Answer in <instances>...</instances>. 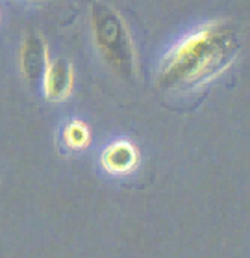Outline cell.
<instances>
[{
	"instance_id": "cell-3",
	"label": "cell",
	"mask_w": 250,
	"mask_h": 258,
	"mask_svg": "<svg viewBox=\"0 0 250 258\" xmlns=\"http://www.w3.org/2000/svg\"><path fill=\"white\" fill-rule=\"evenodd\" d=\"M21 67L24 77L30 82H35L45 77L48 69V52L45 41L35 32H30L21 48Z\"/></svg>"
},
{
	"instance_id": "cell-4",
	"label": "cell",
	"mask_w": 250,
	"mask_h": 258,
	"mask_svg": "<svg viewBox=\"0 0 250 258\" xmlns=\"http://www.w3.org/2000/svg\"><path fill=\"white\" fill-rule=\"evenodd\" d=\"M72 89V67L67 59H54L45 73V95L50 100H63Z\"/></svg>"
},
{
	"instance_id": "cell-6",
	"label": "cell",
	"mask_w": 250,
	"mask_h": 258,
	"mask_svg": "<svg viewBox=\"0 0 250 258\" xmlns=\"http://www.w3.org/2000/svg\"><path fill=\"white\" fill-rule=\"evenodd\" d=\"M63 138H65V143L69 147L81 149V147H86L89 143V130L80 121H72V123H69L65 126Z\"/></svg>"
},
{
	"instance_id": "cell-5",
	"label": "cell",
	"mask_w": 250,
	"mask_h": 258,
	"mask_svg": "<svg viewBox=\"0 0 250 258\" xmlns=\"http://www.w3.org/2000/svg\"><path fill=\"white\" fill-rule=\"evenodd\" d=\"M137 164V153L126 141H117L110 145L102 154V165L110 173H128Z\"/></svg>"
},
{
	"instance_id": "cell-2",
	"label": "cell",
	"mask_w": 250,
	"mask_h": 258,
	"mask_svg": "<svg viewBox=\"0 0 250 258\" xmlns=\"http://www.w3.org/2000/svg\"><path fill=\"white\" fill-rule=\"evenodd\" d=\"M91 24H93L95 43L108 65L121 77H134V45L126 30V24L119 17V13L106 4H93Z\"/></svg>"
},
{
	"instance_id": "cell-1",
	"label": "cell",
	"mask_w": 250,
	"mask_h": 258,
	"mask_svg": "<svg viewBox=\"0 0 250 258\" xmlns=\"http://www.w3.org/2000/svg\"><path fill=\"white\" fill-rule=\"evenodd\" d=\"M239 47V35L232 24L222 21L206 24L163 58L157 82L175 91L198 88L224 73Z\"/></svg>"
}]
</instances>
